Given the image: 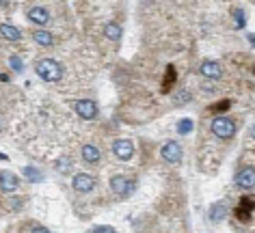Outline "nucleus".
Listing matches in <instances>:
<instances>
[{
    "label": "nucleus",
    "mask_w": 255,
    "mask_h": 233,
    "mask_svg": "<svg viewBox=\"0 0 255 233\" xmlns=\"http://www.w3.org/2000/svg\"><path fill=\"white\" fill-rule=\"evenodd\" d=\"M35 74L46 82H59L63 78V67L54 59H39L35 63Z\"/></svg>",
    "instance_id": "obj_1"
},
{
    "label": "nucleus",
    "mask_w": 255,
    "mask_h": 233,
    "mask_svg": "<svg viewBox=\"0 0 255 233\" xmlns=\"http://www.w3.org/2000/svg\"><path fill=\"white\" fill-rule=\"evenodd\" d=\"M210 130H212L214 136L223 138V141H229V138H234V134H236V123L229 117H214Z\"/></svg>",
    "instance_id": "obj_2"
},
{
    "label": "nucleus",
    "mask_w": 255,
    "mask_h": 233,
    "mask_svg": "<svg viewBox=\"0 0 255 233\" xmlns=\"http://www.w3.org/2000/svg\"><path fill=\"white\" fill-rule=\"evenodd\" d=\"M160 155H162V160H167V162H169V164H177V162H182V155H184L182 145H180V143H175V141L164 143V145H162V149H160Z\"/></svg>",
    "instance_id": "obj_3"
},
{
    "label": "nucleus",
    "mask_w": 255,
    "mask_h": 233,
    "mask_svg": "<svg viewBox=\"0 0 255 233\" xmlns=\"http://www.w3.org/2000/svg\"><path fill=\"white\" fill-rule=\"evenodd\" d=\"M74 110L78 112L80 119H87V121H93L100 112L98 104H95L93 99H78V102H74Z\"/></svg>",
    "instance_id": "obj_4"
},
{
    "label": "nucleus",
    "mask_w": 255,
    "mask_h": 233,
    "mask_svg": "<svg viewBox=\"0 0 255 233\" xmlns=\"http://www.w3.org/2000/svg\"><path fill=\"white\" fill-rule=\"evenodd\" d=\"M113 154L117 155L119 160L128 162L134 155V145H132V141H128V138H117V141L113 143Z\"/></svg>",
    "instance_id": "obj_5"
},
{
    "label": "nucleus",
    "mask_w": 255,
    "mask_h": 233,
    "mask_svg": "<svg viewBox=\"0 0 255 233\" xmlns=\"http://www.w3.org/2000/svg\"><path fill=\"white\" fill-rule=\"evenodd\" d=\"M111 190L115 194H119V197H130V194L134 192V181L121 177V175H115L111 179Z\"/></svg>",
    "instance_id": "obj_6"
},
{
    "label": "nucleus",
    "mask_w": 255,
    "mask_h": 233,
    "mask_svg": "<svg viewBox=\"0 0 255 233\" xmlns=\"http://www.w3.org/2000/svg\"><path fill=\"white\" fill-rule=\"evenodd\" d=\"M26 17L33 24H37V26H46L50 22V11L46 7H39V4H37V7H28Z\"/></svg>",
    "instance_id": "obj_7"
},
{
    "label": "nucleus",
    "mask_w": 255,
    "mask_h": 233,
    "mask_svg": "<svg viewBox=\"0 0 255 233\" xmlns=\"http://www.w3.org/2000/svg\"><path fill=\"white\" fill-rule=\"evenodd\" d=\"M236 186L242 188V190H251V188L255 186V171H253V166H245L238 175H236Z\"/></svg>",
    "instance_id": "obj_8"
},
{
    "label": "nucleus",
    "mask_w": 255,
    "mask_h": 233,
    "mask_svg": "<svg viewBox=\"0 0 255 233\" xmlns=\"http://www.w3.org/2000/svg\"><path fill=\"white\" fill-rule=\"evenodd\" d=\"M72 186H74L76 192H91L95 188V177H93V175H87V173H78L74 177Z\"/></svg>",
    "instance_id": "obj_9"
},
{
    "label": "nucleus",
    "mask_w": 255,
    "mask_h": 233,
    "mask_svg": "<svg viewBox=\"0 0 255 233\" xmlns=\"http://www.w3.org/2000/svg\"><path fill=\"white\" fill-rule=\"evenodd\" d=\"M199 72L203 78H208V80H219L223 76V67H221V63H216V61H203Z\"/></svg>",
    "instance_id": "obj_10"
},
{
    "label": "nucleus",
    "mask_w": 255,
    "mask_h": 233,
    "mask_svg": "<svg viewBox=\"0 0 255 233\" xmlns=\"http://www.w3.org/2000/svg\"><path fill=\"white\" fill-rule=\"evenodd\" d=\"M17 184H20L17 175H13L11 171H0V190H2V192L17 190Z\"/></svg>",
    "instance_id": "obj_11"
},
{
    "label": "nucleus",
    "mask_w": 255,
    "mask_h": 233,
    "mask_svg": "<svg viewBox=\"0 0 255 233\" xmlns=\"http://www.w3.org/2000/svg\"><path fill=\"white\" fill-rule=\"evenodd\" d=\"M100 149L98 147H93V145H85L82 147V160L87 162V164H98L100 162Z\"/></svg>",
    "instance_id": "obj_12"
},
{
    "label": "nucleus",
    "mask_w": 255,
    "mask_h": 233,
    "mask_svg": "<svg viewBox=\"0 0 255 233\" xmlns=\"http://www.w3.org/2000/svg\"><path fill=\"white\" fill-rule=\"evenodd\" d=\"M0 35H2L7 41H20L22 39V33L15 26H11V24H0Z\"/></svg>",
    "instance_id": "obj_13"
},
{
    "label": "nucleus",
    "mask_w": 255,
    "mask_h": 233,
    "mask_svg": "<svg viewBox=\"0 0 255 233\" xmlns=\"http://www.w3.org/2000/svg\"><path fill=\"white\" fill-rule=\"evenodd\" d=\"M104 35H106L111 41H119L121 35H124V30H121V26H119L117 22H108L106 26H104Z\"/></svg>",
    "instance_id": "obj_14"
},
{
    "label": "nucleus",
    "mask_w": 255,
    "mask_h": 233,
    "mask_svg": "<svg viewBox=\"0 0 255 233\" xmlns=\"http://www.w3.org/2000/svg\"><path fill=\"white\" fill-rule=\"evenodd\" d=\"M33 39L43 48H48V46H52L54 43V37H52V33H48V30H35Z\"/></svg>",
    "instance_id": "obj_15"
},
{
    "label": "nucleus",
    "mask_w": 255,
    "mask_h": 233,
    "mask_svg": "<svg viewBox=\"0 0 255 233\" xmlns=\"http://www.w3.org/2000/svg\"><path fill=\"white\" fill-rule=\"evenodd\" d=\"M227 214V207H225V203H214L212 207H210V218L214 220V223H219V220L223 218Z\"/></svg>",
    "instance_id": "obj_16"
},
{
    "label": "nucleus",
    "mask_w": 255,
    "mask_h": 233,
    "mask_svg": "<svg viewBox=\"0 0 255 233\" xmlns=\"http://www.w3.org/2000/svg\"><path fill=\"white\" fill-rule=\"evenodd\" d=\"M24 175L30 179V181H43V173L39 168H33V166H24Z\"/></svg>",
    "instance_id": "obj_17"
},
{
    "label": "nucleus",
    "mask_w": 255,
    "mask_h": 233,
    "mask_svg": "<svg viewBox=\"0 0 255 233\" xmlns=\"http://www.w3.org/2000/svg\"><path fill=\"white\" fill-rule=\"evenodd\" d=\"M72 166H74L72 164V158H59V160H56V171L63 173V175L72 171Z\"/></svg>",
    "instance_id": "obj_18"
},
{
    "label": "nucleus",
    "mask_w": 255,
    "mask_h": 233,
    "mask_svg": "<svg viewBox=\"0 0 255 233\" xmlns=\"http://www.w3.org/2000/svg\"><path fill=\"white\" fill-rule=\"evenodd\" d=\"M190 130H193V121H190V119H180V121H177V132H180V134H188Z\"/></svg>",
    "instance_id": "obj_19"
},
{
    "label": "nucleus",
    "mask_w": 255,
    "mask_h": 233,
    "mask_svg": "<svg viewBox=\"0 0 255 233\" xmlns=\"http://www.w3.org/2000/svg\"><path fill=\"white\" fill-rule=\"evenodd\" d=\"M9 65H11V69H15V72H22V69H24V63H22L20 56H11Z\"/></svg>",
    "instance_id": "obj_20"
},
{
    "label": "nucleus",
    "mask_w": 255,
    "mask_h": 233,
    "mask_svg": "<svg viewBox=\"0 0 255 233\" xmlns=\"http://www.w3.org/2000/svg\"><path fill=\"white\" fill-rule=\"evenodd\" d=\"M93 233H117V231H115L113 227L104 225V227H98V229H93Z\"/></svg>",
    "instance_id": "obj_21"
},
{
    "label": "nucleus",
    "mask_w": 255,
    "mask_h": 233,
    "mask_svg": "<svg viewBox=\"0 0 255 233\" xmlns=\"http://www.w3.org/2000/svg\"><path fill=\"white\" fill-rule=\"evenodd\" d=\"M30 233H50V231L46 229V227H33V231Z\"/></svg>",
    "instance_id": "obj_22"
},
{
    "label": "nucleus",
    "mask_w": 255,
    "mask_h": 233,
    "mask_svg": "<svg viewBox=\"0 0 255 233\" xmlns=\"http://www.w3.org/2000/svg\"><path fill=\"white\" fill-rule=\"evenodd\" d=\"M0 130H2V119H0Z\"/></svg>",
    "instance_id": "obj_23"
}]
</instances>
